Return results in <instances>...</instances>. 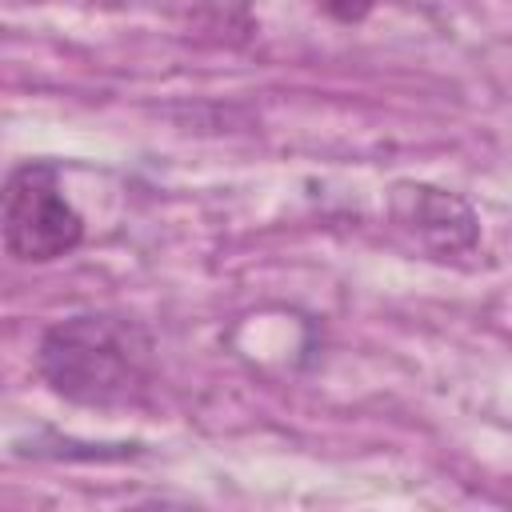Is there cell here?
Returning <instances> with one entry per match:
<instances>
[{
	"instance_id": "obj_4",
	"label": "cell",
	"mask_w": 512,
	"mask_h": 512,
	"mask_svg": "<svg viewBox=\"0 0 512 512\" xmlns=\"http://www.w3.org/2000/svg\"><path fill=\"white\" fill-rule=\"evenodd\" d=\"M316 8L328 12V16L340 20V24H360V20L376 8V0H316Z\"/></svg>"
},
{
	"instance_id": "obj_1",
	"label": "cell",
	"mask_w": 512,
	"mask_h": 512,
	"mask_svg": "<svg viewBox=\"0 0 512 512\" xmlns=\"http://www.w3.org/2000/svg\"><path fill=\"white\" fill-rule=\"evenodd\" d=\"M152 336L112 312H80L56 320L36 348V372L44 384L84 408H136L152 388Z\"/></svg>"
},
{
	"instance_id": "obj_3",
	"label": "cell",
	"mask_w": 512,
	"mask_h": 512,
	"mask_svg": "<svg viewBox=\"0 0 512 512\" xmlns=\"http://www.w3.org/2000/svg\"><path fill=\"white\" fill-rule=\"evenodd\" d=\"M388 216L436 260L464 256L480 240V220L472 204L436 184H396L388 192Z\"/></svg>"
},
{
	"instance_id": "obj_2",
	"label": "cell",
	"mask_w": 512,
	"mask_h": 512,
	"mask_svg": "<svg viewBox=\"0 0 512 512\" xmlns=\"http://www.w3.org/2000/svg\"><path fill=\"white\" fill-rule=\"evenodd\" d=\"M84 216L60 192V172L48 160H24L4 180V252L24 264H48L76 252Z\"/></svg>"
}]
</instances>
